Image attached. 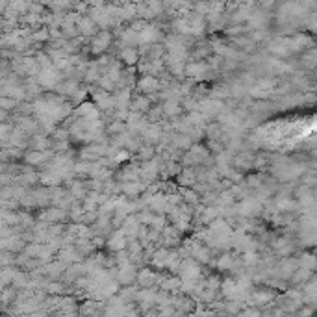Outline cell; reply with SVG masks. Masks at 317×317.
<instances>
[{"instance_id": "obj_3", "label": "cell", "mask_w": 317, "mask_h": 317, "mask_svg": "<svg viewBox=\"0 0 317 317\" xmlns=\"http://www.w3.org/2000/svg\"><path fill=\"white\" fill-rule=\"evenodd\" d=\"M158 87V84H156V80H154L152 76H148V78H143V82H141V89H156Z\"/></svg>"}, {"instance_id": "obj_1", "label": "cell", "mask_w": 317, "mask_h": 317, "mask_svg": "<svg viewBox=\"0 0 317 317\" xmlns=\"http://www.w3.org/2000/svg\"><path fill=\"white\" fill-rule=\"evenodd\" d=\"M110 43H112V34L108 30H102V32H98L97 36H93L91 48H93V52H102L110 46Z\"/></svg>"}, {"instance_id": "obj_2", "label": "cell", "mask_w": 317, "mask_h": 317, "mask_svg": "<svg viewBox=\"0 0 317 317\" xmlns=\"http://www.w3.org/2000/svg\"><path fill=\"white\" fill-rule=\"evenodd\" d=\"M121 58H123L126 63H130V65H132V63L138 60V50H136L134 46H126V48L121 52Z\"/></svg>"}]
</instances>
